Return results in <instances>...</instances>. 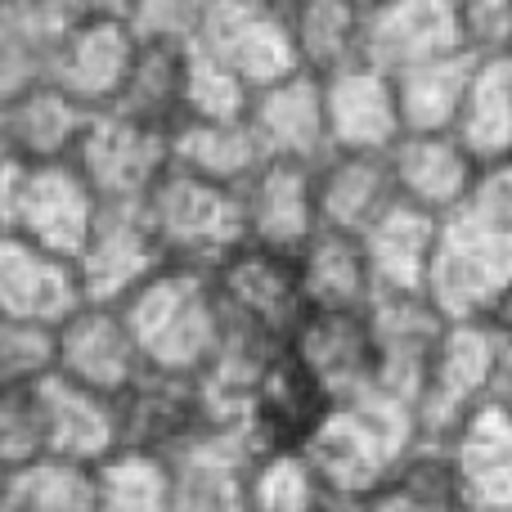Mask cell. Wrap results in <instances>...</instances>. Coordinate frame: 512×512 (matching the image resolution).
<instances>
[{
	"instance_id": "1",
	"label": "cell",
	"mask_w": 512,
	"mask_h": 512,
	"mask_svg": "<svg viewBox=\"0 0 512 512\" xmlns=\"http://www.w3.org/2000/svg\"><path fill=\"white\" fill-rule=\"evenodd\" d=\"M418 441L423 432L414 409L382 391H369L360 400L328 405L315 436L301 445V459L310 463L328 499H364L391 477V468Z\"/></svg>"
},
{
	"instance_id": "2",
	"label": "cell",
	"mask_w": 512,
	"mask_h": 512,
	"mask_svg": "<svg viewBox=\"0 0 512 512\" xmlns=\"http://www.w3.org/2000/svg\"><path fill=\"white\" fill-rule=\"evenodd\" d=\"M122 315L149 369L203 373L221 351V306L207 270L167 265L122 301Z\"/></svg>"
},
{
	"instance_id": "3",
	"label": "cell",
	"mask_w": 512,
	"mask_h": 512,
	"mask_svg": "<svg viewBox=\"0 0 512 512\" xmlns=\"http://www.w3.org/2000/svg\"><path fill=\"white\" fill-rule=\"evenodd\" d=\"M140 207L171 265H189V270L212 274L225 256L248 243L239 189L189 176L180 167H167V176L144 194Z\"/></svg>"
},
{
	"instance_id": "4",
	"label": "cell",
	"mask_w": 512,
	"mask_h": 512,
	"mask_svg": "<svg viewBox=\"0 0 512 512\" xmlns=\"http://www.w3.org/2000/svg\"><path fill=\"white\" fill-rule=\"evenodd\" d=\"M99 207H104L99 194L72 162H45V167H27L18 158L0 162V234H18L72 261Z\"/></svg>"
},
{
	"instance_id": "5",
	"label": "cell",
	"mask_w": 512,
	"mask_h": 512,
	"mask_svg": "<svg viewBox=\"0 0 512 512\" xmlns=\"http://www.w3.org/2000/svg\"><path fill=\"white\" fill-rule=\"evenodd\" d=\"M212 292L221 306V337H243L256 346H288L292 328L306 315L297 256L243 243L212 270Z\"/></svg>"
},
{
	"instance_id": "6",
	"label": "cell",
	"mask_w": 512,
	"mask_h": 512,
	"mask_svg": "<svg viewBox=\"0 0 512 512\" xmlns=\"http://www.w3.org/2000/svg\"><path fill=\"white\" fill-rule=\"evenodd\" d=\"M512 283V234L459 212L441 225L423 297L445 324H486Z\"/></svg>"
},
{
	"instance_id": "7",
	"label": "cell",
	"mask_w": 512,
	"mask_h": 512,
	"mask_svg": "<svg viewBox=\"0 0 512 512\" xmlns=\"http://www.w3.org/2000/svg\"><path fill=\"white\" fill-rule=\"evenodd\" d=\"M72 167L86 176L99 203H144L171 167V131L144 126L117 108L90 113L72 149Z\"/></svg>"
},
{
	"instance_id": "8",
	"label": "cell",
	"mask_w": 512,
	"mask_h": 512,
	"mask_svg": "<svg viewBox=\"0 0 512 512\" xmlns=\"http://www.w3.org/2000/svg\"><path fill=\"white\" fill-rule=\"evenodd\" d=\"M499 337L486 324H450L436 342L418 391V432L427 441H450L490 396H495Z\"/></svg>"
},
{
	"instance_id": "9",
	"label": "cell",
	"mask_w": 512,
	"mask_h": 512,
	"mask_svg": "<svg viewBox=\"0 0 512 512\" xmlns=\"http://www.w3.org/2000/svg\"><path fill=\"white\" fill-rule=\"evenodd\" d=\"M194 41L212 50L252 95L301 68L288 14L261 0H207Z\"/></svg>"
},
{
	"instance_id": "10",
	"label": "cell",
	"mask_w": 512,
	"mask_h": 512,
	"mask_svg": "<svg viewBox=\"0 0 512 512\" xmlns=\"http://www.w3.org/2000/svg\"><path fill=\"white\" fill-rule=\"evenodd\" d=\"M72 265H77L86 301L122 306L131 292H140L171 261L140 203H104L86 243H81V252L72 256Z\"/></svg>"
},
{
	"instance_id": "11",
	"label": "cell",
	"mask_w": 512,
	"mask_h": 512,
	"mask_svg": "<svg viewBox=\"0 0 512 512\" xmlns=\"http://www.w3.org/2000/svg\"><path fill=\"white\" fill-rule=\"evenodd\" d=\"M288 355L333 405L378 391V337L369 310H306L288 337Z\"/></svg>"
},
{
	"instance_id": "12",
	"label": "cell",
	"mask_w": 512,
	"mask_h": 512,
	"mask_svg": "<svg viewBox=\"0 0 512 512\" xmlns=\"http://www.w3.org/2000/svg\"><path fill=\"white\" fill-rule=\"evenodd\" d=\"M135 50L140 41L126 18H77L45 54V81L86 113H104L122 95Z\"/></svg>"
},
{
	"instance_id": "13",
	"label": "cell",
	"mask_w": 512,
	"mask_h": 512,
	"mask_svg": "<svg viewBox=\"0 0 512 512\" xmlns=\"http://www.w3.org/2000/svg\"><path fill=\"white\" fill-rule=\"evenodd\" d=\"M144 369L149 364L126 328L122 306L86 301L54 328V373L77 387L117 400Z\"/></svg>"
},
{
	"instance_id": "14",
	"label": "cell",
	"mask_w": 512,
	"mask_h": 512,
	"mask_svg": "<svg viewBox=\"0 0 512 512\" xmlns=\"http://www.w3.org/2000/svg\"><path fill=\"white\" fill-rule=\"evenodd\" d=\"M207 423V400L198 373L144 369L131 387L117 396V427L122 450H144L176 459Z\"/></svg>"
},
{
	"instance_id": "15",
	"label": "cell",
	"mask_w": 512,
	"mask_h": 512,
	"mask_svg": "<svg viewBox=\"0 0 512 512\" xmlns=\"http://www.w3.org/2000/svg\"><path fill=\"white\" fill-rule=\"evenodd\" d=\"M391 180H396L400 203L418 207V212L450 221V216L468 212L472 189L481 176V158L459 140L454 131L441 135H400L387 149Z\"/></svg>"
},
{
	"instance_id": "16",
	"label": "cell",
	"mask_w": 512,
	"mask_h": 512,
	"mask_svg": "<svg viewBox=\"0 0 512 512\" xmlns=\"http://www.w3.org/2000/svg\"><path fill=\"white\" fill-rule=\"evenodd\" d=\"M324 108H328V140L333 149L355 153H387L405 135L400 122L396 77L369 59H355L337 72H324Z\"/></svg>"
},
{
	"instance_id": "17",
	"label": "cell",
	"mask_w": 512,
	"mask_h": 512,
	"mask_svg": "<svg viewBox=\"0 0 512 512\" xmlns=\"http://www.w3.org/2000/svg\"><path fill=\"white\" fill-rule=\"evenodd\" d=\"M77 306H86V292L68 256L0 234V319L59 328Z\"/></svg>"
},
{
	"instance_id": "18",
	"label": "cell",
	"mask_w": 512,
	"mask_h": 512,
	"mask_svg": "<svg viewBox=\"0 0 512 512\" xmlns=\"http://www.w3.org/2000/svg\"><path fill=\"white\" fill-rule=\"evenodd\" d=\"M248 122H252L256 140H261L265 158H274V162L315 167V162H324L328 153H333L319 72L297 68L292 77L256 90L248 104Z\"/></svg>"
},
{
	"instance_id": "19",
	"label": "cell",
	"mask_w": 512,
	"mask_h": 512,
	"mask_svg": "<svg viewBox=\"0 0 512 512\" xmlns=\"http://www.w3.org/2000/svg\"><path fill=\"white\" fill-rule=\"evenodd\" d=\"M468 50L454 0H378L364 9V59L387 72Z\"/></svg>"
},
{
	"instance_id": "20",
	"label": "cell",
	"mask_w": 512,
	"mask_h": 512,
	"mask_svg": "<svg viewBox=\"0 0 512 512\" xmlns=\"http://www.w3.org/2000/svg\"><path fill=\"white\" fill-rule=\"evenodd\" d=\"M369 319L378 337V391L418 414L427 364L450 324L427 297H378L369 306Z\"/></svg>"
},
{
	"instance_id": "21",
	"label": "cell",
	"mask_w": 512,
	"mask_h": 512,
	"mask_svg": "<svg viewBox=\"0 0 512 512\" xmlns=\"http://www.w3.org/2000/svg\"><path fill=\"white\" fill-rule=\"evenodd\" d=\"M328 405H333V400L310 382V373L301 369V364L288 355V346H283V351L256 373L252 396H248V414H243L256 454L265 459V454L301 450V445L315 436V427H319V418L328 414Z\"/></svg>"
},
{
	"instance_id": "22",
	"label": "cell",
	"mask_w": 512,
	"mask_h": 512,
	"mask_svg": "<svg viewBox=\"0 0 512 512\" xmlns=\"http://www.w3.org/2000/svg\"><path fill=\"white\" fill-rule=\"evenodd\" d=\"M239 194H243V221H248V243H256V248L297 256L310 234L319 230L315 167L270 158Z\"/></svg>"
},
{
	"instance_id": "23",
	"label": "cell",
	"mask_w": 512,
	"mask_h": 512,
	"mask_svg": "<svg viewBox=\"0 0 512 512\" xmlns=\"http://www.w3.org/2000/svg\"><path fill=\"white\" fill-rule=\"evenodd\" d=\"M463 512H512V409L486 400L450 436Z\"/></svg>"
},
{
	"instance_id": "24",
	"label": "cell",
	"mask_w": 512,
	"mask_h": 512,
	"mask_svg": "<svg viewBox=\"0 0 512 512\" xmlns=\"http://www.w3.org/2000/svg\"><path fill=\"white\" fill-rule=\"evenodd\" d=\"M315 203H319V225L364 234L373 221H382L400 203L387 153L333 149L324 162H315Z\"/></svg>"
},
{
	"instance_id": "25",
	"label": "cell",
	"mask_w": 512,
	"mask_h": 512,
	"mask_svg": "<svg viewBox=\"0 0 512 512\" xmlns=\"http://www.w3.org/2000/svg\"><path fill=\"white\" fill-rule=\"evenodd\" d=\"M441 225L445 221L418 212V207L396 203L382 221H373L369 230L360 234L378 297H423Z\"/></svg>"
},
{
	"instance_id": "26",
	"label": "cell",
	"mask_w": 512,
	"mask_h": 512,
	"mask_svg": "<svg viewBox=\"0 0 512 512\" xmlns=\"http://www.w3.org/2000/svg\"><path fill=\"white\" fill-rule=\"evenodd\" d=\"M265 149L256 140L248 113L243 117H185L171 131V167L216 185L243 189L265 167Z\"/></svg>"
},
{
	"instance_id": "27",
	"label": "cell",
	"mask_w": 512,
	"mask_h": 512,
	"mask_svg": "<svg viewBox=\"0 0 512 512\" xmlns=\"http://www.w3.org/2000/svg\"><path fill=\"white\" fill-rule=\"evenodd\" d=\"M41 391H45V436H50V454L86 463V468H99L108 454L122 450L117 400L77 387V382L59 378V373H50Z\"/></svg>"
},
{
	"instance_id": "28",
	"label": "cell",
	"mask_w": 512,
	"mask_h": 512,
	"mask_svg": "<svg viewBox=\"0 0 512 512\" xmlns=\"http://www.w3.org/2000/svg\"><path fill=\"white\" fill-rule=\"evenodd\" d=\"M297 274L306 310H369L378 301L360 234L319 225L306 239V248L297 252Z\"/></svg>"
},
{
	"instance_id": "29",
	"label": "cell",
	"mask_w": 512,
	"mask_h": 512,
	"mask_svg": "<svg viewBox=\"0 0 512 512\" xmlns=\"http://www.w3.org/2000/svg\"><path fill=\"white\" fill-rule=\"evenodd\" d=\"M481 72V59L472 50H454L441 59L414 63L396 77V99H400V122L405 135H441L454 131L463 117V104L472 95V81Z\"/></svg>"
},
{
	"instance_id": "30",
	"label": "cell",
	"mask_w": 512,
	"mask_h": 512,
	"mask_svg": "<svg viewBox=\"0 0 512 512\" xmlns=\"http://www.w3.org/2000/svg\"><path fill=\"white\" fill-rule=\"evenodd\" d=\"M86 108H77L63 90L50 81L32 86L18 95L9 108H0V131H5L9 158L27 162V167H45V162H72V149L86 126Z\"/></svg>"
},
{
	"instance_id": "31",
	"label": "cell",
	"mask_w": 512,
	"mask_h": 512,
	"mask_svg": "<svg viewBox=\"0 0 512 512\" xmlns=\"http://www.w3.org/2000/svg\"><path fill=\"white\" fill-rule=\"evenodd\" d=\"M185 68H189V41H140L113 108L144 126L176 131L185 122Z\"/></svg>"
},
{
	"instance_id": "32",
	"label": "cell",
	"mask_w": 512,
	"mask_h": 512,
	"mask_svg": "<svg viewBox=\"0 0 512 512\" xmlns=\"http://www.w3.org/2000/svg\"><path fill=\"white\" fill-rule=\"evenodd\" d=\"M292 41L306 72H337L364 59V5L355 0H297L288 9Z\"/></svg>"
},
{
	"instance_id": "33",
	"label": "cell",
	"mask_w": 512,
	"mask_h": 512,
	"mask_svg": "<svg viewBox=\"0 0 512 512\" xmlns=\"http://www.w3.org/2000/svg\"><path fill=\"white\" fill-rule=\"evenodd\" d=\"M0 512H95V468L41 454L0 481Z\"/></svg>"
},
{
	"instance_id": "34",
	"label": "cell",
	"mask_w": 512,
	"mask_h": 512,
	"mask_svg": "<svg viewBox=\"0 0 512 512\" xmlns=\"http://www.w3.org/2000/svg\"><path fill=\"white\" fill-rule=\"evenodd\" d=\"M176 463L144 450H117L95 468V512H171Z\"/></svg>"
},
{
	"instance_id": "35",
	"label": "cell",
	"mask_w": 512,
	"mask_h": 512,
	"mask_svg": "<svg viewBox=\"0 0 512 512\" xmlns=\"http://www.w3.org/2000/svg\"><path fill=\"white\" fill-rule=\"evenodd\" d=\"M45 378L41 382H0V472L50 454L45 436Z\"/></svg>"
},
{
	"instance_id": "36",
	"label": "cell",
	"mask_w": 512,
	"mask_h": 512,
	"mask_svg": "<svg viewBox=\"0 0 512 512\" xmlns=\"http://www.w3.org/2000/svg\"><path fill=\"white\" fill-rule=\"evenodd\" d=\"M248 499L252 512H319L324 508V486L301 459V450L265 454L248 472Z\"/></svg>"
},
{
	"instance_id": "37",
	"label": "cell",
	"mask_w": 512,
	"mask_h": 512,
	"mask_svg": "<svg viewBox=\"0 0 512 512\" xmlns=\"http://www.w3.org/2000/svg\"><path fill=\"white\" fill-rule=\"evenodd\" d=\"M252 104V90L198 41H189L185 68V117H243Z\"/></svg>"
},
{
	"instance_id": "38",
	"label": "cell",
	"mask_w": 512,
	"mask_h": 512,
	"mask_svg": "<svg viewBox=\"0 0 512 512\" xmlns=\"http://www.w3.org/2000/svg\"><path fill=\"white\" fill-rule=\"evenodd\" d=\"M54 373V328L0 319V382H41Z\"/></svg>"
},
{
	"instance_id": "39",
	"label": "cell",
	"mask_w": 512,
	"mask_h": 512,
	"mask_svg": "<svg viewBox=\"0 0 512 512\" xmlns=\"http://www.w3.org/2000/svg\"><path fill=\"white\" fill-rule=\"evenodd\" d=\"M207 0H131L126 27L135 41H194Z\"/></svg>"
},
{
	"instance_id": "40",
	"label": "cell",
	"mask_w": 512,
	"mask_h": 512,
	"mask_svg": "<svg viewBox=\"0 0 512 512\" xmlns=\"http://www.w3.org/2000/svg\"><path fill=\"white\" fill-rule=\"evenodd\" d=\"M454 5H459L463 45L477 59L512 54V0H454Z\"/></svg>"
},
{
	"instance_id": "41",
	"label": "cell",
	"mask_w": 512,
	"mask_h": 512,
	"mask_svg": "<svg viewBox=\"0 0 512 512\" xmlns=\"http://www.w3.org/2000/svg\"><path fill=\"white\" fill-rule=\"evenodd\" d=\"M45 81V50L0 18V108Z\"/></svg>"
},
{
	"instance_id": "42",
	"label": "cell",
	"mask_w": 512,
	"mask_h": 512,
	"mask_svg": "<svg viewBox=\"0 0 512 512\" xmlns=\"http://www.w3.org/2000/svg\"><path fill=\"white\" fill-rule=\"evenodd\" d=\"M468 216H477V221L512 234V158L481 162V176H477V189H472Z\"/></svg>"
},
{
	"instance_id": "43",
	"label": "cell",
	"mask_w": 512,
	"mask_h": 512,
	"mask_svg": "<svg viewBox=\"0 0 512 512\" xmlns=\"http://www.w3.org/2000/svg\"><path fill=\"white\" fill-rule=\"evenodd\" d=\"M504 409H512V337H499V360H495V396Z\"/></svg>"
},
{
	"instance_id": "44",
	"label": "cell",
	"mask_w": 512,
	"mask_h": 512,
	"mask_svg": "<svg viewBox=\"0 0 512 512\" xmlns=\"http://www.w3.org/2000/svg\"><path fill=\"white\" fill-rule=\"evenodd\" d=\"M131 0H68V9L77 18H126Z\"/></svg>"
},
{
	"instance_id": "45",
	"label": "cell",
	"mask_w": 512,
	"mask_h": 512,
	"mask_svg": "<svg viewBox=\"0 0 512 512\" xmlns=\"http://www.w3.org/2000/svg\"><path fill=\"white\" fill-rule=\"evenodd\" d=\"M486 328H490L495 337H512V283H508L504 297L495 301V310L486 315Z\"/></svg>"
},
{
	"instance_id": "46",
	"label": "cell",
	"mask_w": 512,
	"mask_h": 512,
	"mask_svg": "<svg viewBox=\"0 0 512 512\" xmlns=\"http://www.w3.org/2000/svg\"><path fill=\"white\" fill-rule=\"evenodd\" d=\"M261 5H270V9H283V14H288V9L297 5V0H261Z\"/></svg>"
},
{
	"instance_id": "47",
	"label": "cell",
	"mask_w": 512,
	"mask_h": 512,
	"mask_svg": "<svg viewBox=\"0 0 512 512\" xmlns=\"http://www.w3.org/2000/svg\"><path fill=\"white\" fill-rule=\"evenodd\" d=\"M9 158V149H5V131H0V162H5Z\"/></svg>"
},
{
	"instance_id": "48",
	"label": "cell",
	"mask_w": 512,
	"mask_h": 512,
	"mask_svg": "<svg viewBox=\"0 0 512 512\" xmlns=\"http://www.w3.org/2000/svg\"><path fill=\"white\" fill-rule=\"evenodd\" d=\"M355 5H364V9H369V5H378V0H355Z\"/></svg>"
},
{
	"instance_id": "49",
	"label": "cell",
	"mask_w": 512,
	"mask_h": 512,
	"mask_svg": "<svg viewBox=\"0 0 512 512\" xmlns=\"http://www.w3.org/2000/svg\"><path fill=\"white\" fill-rule=\"evenodd\" d=\"M0 481H5V472H0Z\"/></svg>"
}]
</instances>
